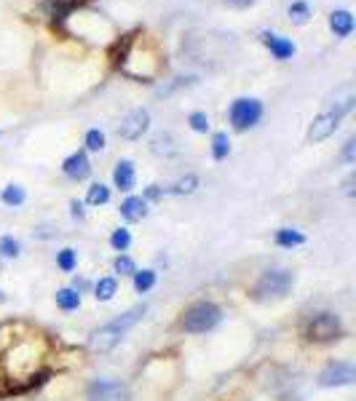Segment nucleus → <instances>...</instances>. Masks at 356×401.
Listing matches in <instances>:
<instances>
[{"instance_id": "1", "label": "nucleus", "mask_w": 356, "mask_h": 401, "mask_svg": "<svg viewBox=\"0 0 356 401\" xmlns=\"http://www.w3.org/2000/svg\"><path fill=\"white\" fill-rule=\"evenodd\" d=\"M356 105V91L351 83H345L340 89H335L327 100H324L322 112L313 118L311 129H308V142H322L327 137H333L337 132V126Z\"/></svg>"}, {"instance_id": "2", "label": "nucleus", "mask_w": 356, "mask_h": 401, "mask_svg": "<svg viewBox=\"0 0 356 401\" xmlns=\"http://www.w3.org/2000/svg\"><path fill=\"white\" fill-rule=\"evenodd\" d=\"M145 313H147V305H137V308L126 311L123 316H118V319L102 324L100 329H94V332H91L89 348L94 351V353H110L112 348L123 340V334L129 332V329H132L134 324L140 321Z\"/></svg>"}, {"instance_id": "3", "label": "nucleus", "mask_w": 356, "mask_h": 401, "mask_svg": "<svg viewBox=\"0 0 356 401\" xmlns=\"http://www.w3.org/2000/svg\"><path fill=\"white\" fill-rule=\"evenodd\" d=\"M295 287V276L290 270H266L257 284L252 287V297L257 302H266V300H281L287 297L290 289Z\"/></svg>"}, {"instance_id": "4", "label": "nucleus", "mask_w": 356, "mask_h": 401, "mask_svg": "<svg viewBox=\"0 0 356 401\" xmlns=\"http://www.w3.org/2000/svg\"><path fill=\"white\" fill-rule=\"evenodd\" d=\"M223 319V311H220V305H214V302H193L188 311L182 313V329L190 334H204L214 329L217 324Z\"/></svg>"}, {"instance_id": "5", "label": "nucleus", "mask_w": 356, "mask_h": 401, "mask_svg": "<svg viewBox=\"0 0 356 401\" xmlns=\"http://www.w3.org/2000/svg\"><path fill=\"white\" fill-rule=\"evenodd\" d=\"M231 123H234V129L239 132H246V129H252L260 123L263 118V102L255 100V97H241V100H236L231 105Z\"/></svg>"}, {"instance_id": "6", "label": "nucleus", "mask_w": 356, "mask_h": 401, "mask_svg": "<svg viewBox=\"0 0 356 401\" xmlns=\"http://www.w3.org/2000/svg\"><path fill=\"white\" fill-rule=\"evenodd\" d=\"M343 334V324H340V316L335 313H319L313 316L308 329H305V337L311 343H333Z\"/></svg>"}, {"instance_id": "7", "label": "nucleus", "mask_w": 356, "mask_h": 401, "mask_svg": "<svg viewBox=\"0 0 356 401\" xmlns=\"http://www.w3.org/2000/svg\"><path fill=\"white\" fill-rule=\"evenodd\" d=\"M132 390L121 380H97L89 385V401H129Z\"/></svg>"}, {"instance_id": "8", "label": "nucleus", "mask_w": 356, "mask_h": 401, "mask_svg": "<svg viewBox=\"0 0 356 401\" xmlns=\"http://www.w3.org/2000/svg\"><path fill=\"white\" fill-rule=\"evenodd\" d=\"M356 380V367L351 361H337V364H330L319 375V385L322 388H340V385H351Z\"/></svg>"}, {"instance_id": "9", "label": "nucleus", "mask_w": 356, "mask_h": 401, "mask_svg": "<svg viewBox=\"0 0 356 401\" xmlns=\"http://www.w3.org/2000/svg\"><path fill=\"white\" fill-rule=\"evenodd\" d=\"M147 126H150V112L142 110V107H137V110H132L121 121V126H118V137L134 142V139H140V137L147 132Z\"/></svg>"}, {"instance_id": "10", "label": "nucleus", "mask_w": 356, "mask_h": 401, "mask_svg": "<svg viewBox=\"0 0 356 401\" xmlns=\"http://www.w3.org/2000/svg\"><path fill=\"white\" fill-rule=\"evenodd\" d=\"M260 41H263V46H266L271 54L276 56V59H281V62H287V59H292L295 56V43H292L290 38H281V35L276 33H260Z\"/></svg>"}, {"instance_id": "11", "label": "nucleus", "mask_w": 356, "mask_h": 401, "mask_svg": "<svg viewBox=\"0 0 356 401\" xmlns=\"http://www.w3.org/2000/svg\"><path fill=\"white\" fill-rule=\"evenodd\" d=\"M62 171H65V177L75 179V182H80V179H86L91 174V164H89V156L83 153V150H78V153H73L70 158H65V164H62Z\"/></svg>"}, {"instance_id": "12", "label": "nucleus", "mask_w": 356, "mask_h": 401, "mask_svg": "<svg viewBox=\"0 0 356 401\" xmlns=\"http://www.w3.org/2000/svg\"><path fill=\"white\" fill-rule=\"evenodd\" d=\"M112 182H115L118 190H126V193L134 190V185H137V171H134V164L129 158H123V161L115 164V169H112Z\"/></svg>"}, {"instance_id": "13", "label": "nucleus", "mask_w": 356, "mask_h": 401, "mask_svg": "<svg viewBox=\"0 0 356 401\" xmlns=\"http://www.w3.org/2000/svg\"><path fill=\"white\" fill-rule=\"evenodd\" d=\"M145 214H147V200L142 196H129L121 203V217L126 223H140V220H145Z\"/></svg>"}, {"instance_id": "14", "label": "nucleus", "mask_w": 356, "mask_h": 401, "mask_svg": "<svg viewBox=\"0 0 356 401\" xmlns=\"http://www.w3.org/2000/svg\"><path fill=\"white\" fill-rule=\"evenodd\" d=\"M330 30H333L337 38H348V35L354 33V16H351V11L340 9V11L330 14Z\"/></svg>"}, {"instance_id": "15", "label": "nucleus", "mask_w": 356, "mask_h": 401, "mask_svg": "<svg viewBox=\"0 0 356 401\" xmlns=\"http://www.w3.org/2000/svg\"><path fill=\"white\" fill-rule=\"evenodd\" d=\"M83 0H46L43 9L48 11V16L51 19H56V22H62L67 14L73 11V9H78Z\"/></svg>"}, {"instance_id": "16", "label": "nucleus", "mask_w": 356, "mask_h": 401, "mask_svg": "<svg viewBox=\"0 0 356 401\" xmlns=\"http://www.w3.org/2000/svg\"><path fill=\"white\" fill-rule=\"evenodd\" d=\"M276 246H284V249H295V246H303L305 244V235L300 230H292V228H281L276 230Z\"/></svg>"}, {"instance_id": "17", "label": "nucleus", "mask_w": 356, "mask_h": 401, "mask_svg": "<svg viewBox=\"0 0 356 401\" xmlns=\"http://www.w3.org/2000/svg\"><path fill=\"white\" fill-rule=\"evenodd\" d=\"M115 292H118V281L112 279V276L100 279L97 284H94V297H97L100 302H110L112 297H115Z\"/></svg>"}, {"instance_id": "18", "label": "nucleus", "mask_w": 356, "mask_h": 401, "mask_svg": "<svg viewBox=\"0 0 356 401\" xmlns=\"http://www.w3.org/2000/svg\"><path fill=\"white\" fill-rule=\"evenodd\" d=\"M156 281H158V276H156V270H137L134 273V292H140V294H145V292H150L153 287H156Z\"/></svg>"}, {"instance_id": "19", "label": "nucleus", "mask_w": 356, "mask_h": 401, "mask_svg": "<svg viewBox=\"0 0 356 401\" xmlns=\"http://www.w3.org/2000/svg\"><path fill=\"white\" fill-rule=\"evenodd\" d=\"M228 153H231V139H228L225 132H217L211 137V158L214 161H225Z\"/></svg>"}, {"instance_id": "20", "label": "nucleus", "mask_w": 356, "mask_h": 401, "mask_svg": "<svg viewBox=\"0 0 356 401\" xmlns=\"http://www.w3.org/2000/svg\"><path fill=\"white\" fill-rule=\"evenodd\" d=\"M196 188H199V177H196V174H188L185 179H179V182H174L172 188L164 190V196H167V193L169 196H190Z\"/></svg>"}, {"instance_id": "21", "label": "nucleus", "mask_w": 356, "mask_h": 401, "mask_svg": "<svg viewBox=\"0 0 356 401\" xmlns=\"http://www.w3.org/2000/svg\"><path fill=\"white\" fill-rule=\"evenodd\" d=\"M56 305H59L62 311H78L80 294L75 289H59L56 292Z\"/></svg>"}, {"instance_id": "22", "label": "nucleus", "mask_w": 356, "mask_h": 401, "mask_svg": "<svg viewBox=\"0 0 356 401\" xmlns=\"http://www.w3.org/2000/svg\"><path fill=\"white\" fill-rule=\"evenodd\" d=\"M0 200L6 206H22L24 200H27V193L19 185H9V188H3V193H0Z\"/></svg>"}, {"instance_id": "23", "label": "nucleus", "mask_w": 356, "mask_h": 401, "mask_svg": "<svg viewBox=\"0 0 356 401\" xmlns=\"http://www.w3.org/2000/svg\"><path fill=\"white\" fill-rule=\"evenodd\" d=\"M172 142H174V137L172 134H156L153 137V153H164V156H177L179 147H172Z\"/></svg>"}, {"instance_id": "24", "label": "nucleus", "mask_w": 356, "mask_h": 401, "mask_svg": "<svg viewBox=\"0 0 356 401\" xmlns=\"http://www.w3.org/2000/svg\"><path fill=\"white\" fill-rule=\"evenodd\" d=\"M56 265H59V270H65V273H73L78 267V252L75 249H62L56 255Z\"/></svg>"}, {"instance_id": "25", "label": "nucleus", "mask_w": 356, "mask_h": 401, "mask_svg": "<svg viewBox=\"0 0 356 401\" xmlns=\"http://www.w3.org/2000/svg\"><path fill=\"white\" fill-rule=\"evenodd\" d=\"M108 200H110V188H105V185H91L89 193H86V203L89 206H102Z\"/></svg>"}, {"instance_id": "26", "label": "nucleus", "mask_w": 356, "mask_h": 401, "mask_svg": "<svg viewBox=\"0 0 356 401\" xmlns=\"http://www.w3.org/2000/svg\"><path fill=\"white\" fill-rule=\"evenodd\" d=\"M290 19L295 24H305L311 19V9H308V3L305 0H295L290 6Z\"/></svg>"}, {"instance_id": "27", "label": "nucleus", "mask_w": 356, "mask_h": 401, "mask_svg": "<svg viewBox=\"0 0 356 401\" xmlns=\"http://www.w3.org/2000/svg\"><path fill=\"white\" fill-rule=\"evenodd\" d=\"M110 246L115 249V252H126V249L132 246V233H129L126 228H118V230H112Z\"/></svg>"}, {"instance_id": "28", "label": "nucleus", "mask_w": 356, "mask_h": 401, "mask_svg": "<svg viewBox=\"0 0 356 401\" xmlns=\"http://www.w3.org/2000/svg\"><path fill=\"white\" fill-rule=\"evenodd\" d=\"M112 267H115V273H121V276H134V273H137V262H134L132 257H126V255L115 257Z\"/></svg>"}, {"instance_id": "29", "label": "nucleus", "mask_w": 356, "mask_h": 401, "mask_svg": "<svg viewBox=\"0 0 356 401\" xmlns=\"http://www.w3.org/2000/svg\"><path fill=\"white\" fill-rule=\"evenodd\" d=\"M86 150H91V153L105 150V134H102L100 129H89V132H86Z\"/></svg>"}, {"instance_id": "30", "label": "nucleus", "mask_w": 356, "mask_h": 401, "mask_svg": "<svg viewBox=\"0 0 356 401\" xmlns=\"http://www.w3.org/2000/svg\"><path fill=\"white\" fill-rule=\"evenodd\" d=\"M19 252H22V246H19L16 238H11V235H3V238H0V255L19 257Z\"/></svg>"}, {"instance_id": "31", "label": "nucleus", "mask_w": 356, "mask_h": 401, "mask_svg": "<svg viewBox=\"0 0 356 401\" xmlns=\"http://www.w3.org/2000/svg\"><path fill=\"white\" fill-rule=\"evenodd\" d=\"M188 123L193 132H209V118H206V112H190L188 115Z\"/></svg>"}, {"instance_id": "32", "label": "nucleus", "mask_w": 356, "mask_h": 401, "mask_svg": "<svg viewBox=\"0 0 356 401\" xmlns=\"http://www.w3.org/2000/svg\"><path fill=\"white\" fill-rule=\"evenodd\" d=\"M145 200H161L164 198V188H158V185H150V188L145 190V196H142Z\"/></svg>"}, {"instance_id": "33", "label": "nucleus", "mask_w": 356, "mask_h": 401, "mask_svg": "<svg viewBox=\"0 0 356 401\" xmlns=\"http://www.w3.org/2000/svg\"><path fill=\"white\" fill-rule=\"evenodd\" d=\"M354 147H356V139H354V137H351V139L345 142V150H343L345 164H354Z\"/></svg>"}, {"instance_id": "34", "label": "nucleus", "mask_w": 356, "mask_h": 401, "mask_svg": "<svg viewBox=\"0 0 356 401\" xmlns=\"http://www.w3.org/2000/svg\"><path fill=\"white\" fill-rule=\"evenodd\" d=\"M228 6H234V9H252L257 0H225Z\"/></svg>"}, {"instance_id": "35", "label": "nucleus", "mask_w": 356, "mask_h": 401, "mask_svg": "<svg viewBox=\"0 0 356 401\" xmlns=\"http://www.w3.org/2000/svg\"><path fill=\"white\" fill-rule=\"evenodd\" d=\"M70 209H73V217H75V220H83V203H80V200H70Z\"/></svg>"}]
</instances>
